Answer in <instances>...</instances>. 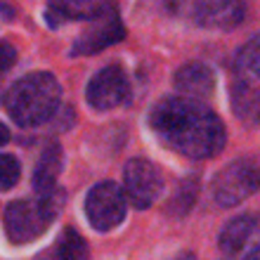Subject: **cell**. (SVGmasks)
<instances>
[{
    "label": "cell",
    "instance_id": "cell-1",
    "mask_svg": "<svg viewBox=\"0 0 260 260\" xmlns=\"http://www.w3.org/2000/svg\"><path fill=\"white\" fill-rule=\"evenodd\" d=\"M149 128L161 142L180 156L206 161L218 156L227 144V128L208 104L171 95L154 104Z\"/></svg>",
    "mask_w": 260,
    "mask_h": 260
},
{
    "label": "cell",
    "instance_id": "cell-2",
    "mask_svg": "<svg viewBox=\"0 0 260 260\" xmlns=\"http://www.w3.org/2000/svg\"><path fill=\"white\" fill-rule=\"evenodd\" d=\"M5 111L19 128L48 123L62 104V83L50 71H31L21 76L3 97Z\"/></svg>",
    "mask_w": 260,
    "mask_h": 260
},
{
    "label": "cell",
    "instance_id": "cell-3",
    "mask_svg": "<svg viewBox=\"0 0 260 260\" xmlns=\"http://www.w3.org/2000/svg\"><path fill=\"white\" fill-rule=\"evenodd\" d=\"M64 201H67V194L64 189H59L48 197L34 194V197H24L7 204L3 213V225H5V237L10 239V244L26 246L38 237H43L59 215Z\"/></svg>",
    "mask_w": 260,
    "mask_h": 260
},
{
    "label": "cell",
    "instance_id": "cell-4",
    "mask_svg": "<svg viewBox=\"0 0 260 260\" xmlns=\"http://www.w3.org/2000/svg\"><path fill=\"white\" fill-rule=\"evenodd\" d=\"M258 36H253L239 48L232 64V111L241 123L251 128L258 123Z\"/></svg>",
    "mask_w": 260,
    "mask_h": 260
},
{
    "label": "cell",
    "instance_id": "cell-5",
    "mask_svg": "<svg viewBox=\"0 0 260 260\" xmlns=\"http://www.w3.org/2000/svg\"><path fill=\"white\" fill-rule=\"evenodd\" d=\"M258 189V164L253 156L234 158L215 173L211 194L220 208H232L244 204Z\"/></svg>",
    "mask_w": 260,
    "mask_h": 260
},
{
    "label": "cell",
    "instance_id": "cell-6",
    "mask_svg": "<svg viewBox=\"0 0 260 260\" xmlns=\"http://www.w3.org/2000/svg\"><path fill=\"white\" fill-rule=\"evenodd\" d=\"M83 208L95 232H114L125 220L128 199L123 194V187H118L111 180H102L88 189Z\"/></svg>",
    "mask_w": 260,
    "mask_h": 260
},
{
    "label": "cell",
    "instance_id": "cell-7",
    "mask_svg": "<svg viewBox=\"0 0 260 260\" xmlns=\"http://www.w3.org/2000/svg\"><path fill=\"white\" fill-rule=\"evenodd\" d=\"M133 97V85H130L128 71L123 64H107L97 71L85 85V102L95 111H111L130 102Z\"/></svg>",
    "mask_w": 260,
    "mask_h": 260
},
{
    "label": "cell",
    "instance_id": "cell-8",
    "mask_svg": "<svg viewBox=\"0 0 260 260\" xmlns=\"http://www.w3.org/2000/svg\"><path fill=\"white\" fill-rule=\"evenodd\" d=\"M164 192V173L149 158H130L123 168V194L133 208L147 211Z\"/></svg>",
    "mask_w": 260,
    "mask_h": 260
},
{
    "label": "cell",
    "instance_id": "cell-9",
    "mask_svg": "<svg viewBox=\"0 0 260 260\" xmlns=\"http://www.w3.org/2000/svg\"><path fill=\"white\" fill-rule=\"evenodd\" d=\"M125 38V26L123 19L118 14V7L111 5V10L107 14H102L100 19L90 21V28H85L78 38L74 41L69 57H92L102 50L116 45Z\"/></svg>",
    "mask_w": 260,
    "mask_h": 260
},
{
    "label": "cell",
    "instance_id": "cell-10",
    "mask_svg": "<svg viewBox=\"0 0 260 260\" xmlns=\"http://www.w3.org/2000/svg\"><path fill=\"white\" fill-rule=\"evenodd\" d=\"M194 24L211 31H232L246 19V7L241 3H194L189 7Z\"/></svg>",
    "mask_w": 260,
    "mask_h": 260
},
{
    "label": "cell",
    "instance_id": "cell-11",
    "mask_svg": "<svg viewBox=\"0 0 260 260\" xmlns=\"http://www.w3.org/2000/svg\"><path fill=\"white\" fill-rule=\"evenodd\" d=\"M114 3H48L43 10V19L48 24V28L57 31V28L74 24V21H95L102 14H107L111 10Z\"/></svg>",
    "mask_w": 260,
    "mask_h": 260
},
{
    "label": "cell",
    "instance_id": "cell-12",
    "mask_svg": "<svg viewBox=\"0 0 260 260\" xmlns=\"http://www.w3.org/2000/svg\"><path fill=\"white\" fill-rule=\"evenodd\" d=\"M173 88L180 92V97L204 102V100H211L215 92V74L204 62H187L175 71Z\"/></svg>",
    "mask_w": 260,
    "mask_h": 260
},
{
    "label": "cell",
    "instance_id": "cell-13",
    "mask_svg": "<svg viewBox=\"0 0 260 260\" xmlns=\"http://www.w3.org/2000/svg\"><path fill=\"white\" fill-rule=\"evenodd\" d=\"M64 171V149L59 142L45 144V149L41 151V156L36 161L34 178H31V187L34 194L48 197V194L59 192V175Z\"/></svg>",
    "mask_w": 260,
    "mask_h": 260
},
{
    "label": "cell",
    "instance_id": "cell-14",
    "mask_svg": "<svg viewBox=\"0 0 260 260\" xmlns=\"http://www.w3.org/2000/svg\"><path fill=\"white\" fill-rule=\"evenodd\" d=\"M258 230V215L255 213H241L237 218H232L230 222H225V227L220 230L218 246L225 255H239L246 248L248 239Z\"/></svg>",
    "mask_w": 260,
    "mask_h": 260
},
{
    "label": "cell",
    "instance_id": "cell-15",
    "mask_svg": "<svg viewBox=\"0 0 260 260\" xmlns=\"http://www.w3.org/2000/svg\"><path fill=\"white\" fill-rule=\"evenodd\" d=\"M90 255V246L76 227H64L55 246L41 253V258H59V260H83Z\"/></svg>",
    "mask_w": 260,
    "mask_h": 260
},
{
    "label": "cell",
    "instance_id": "cell-16",
    "mask_svg": "<svg viewBox=\"0 0 260 260\" xmlns=\"http://www.w3.org/2000/svg\"><path fill=\"white\" fill-rule=\"evenodd\" d=\"M197 192H199V180L197 178H187L182 185L178 187V194L168 201V206H171V213H175V215H187V213L192 211L194 206V199H197Z\"/></svg>",
    "mask_w": 260,
    "mask_h": 260
},
{
    "label": "cell",
    "instance_id": "cell-17",
    "mask_svg": "<svg viewBox=\"0 0 260 260\" xmlns=\"http://www.w3.org/2000/svg\"><path fill=\"white\" fill-rule=\"evenodd\" d=\"M21 180V164L14 154H0V192H10Z\"/></svg>",
    "mask_w": 260,
    "mask_h": 260
},
{
    "label": "cell",
    "instance_id": "cell-18",
    "mask_svg": "<svg viewBox=\"0 0 260 260\" xmlns=\"http://www.w3.org/2000/svg\"><path fill=\"white\" fill-rule=\"evenodd\" d=\"M17 64V48L10 41L0 38V78Z\"/></svg>",
    "mask_w": 260,
    "mask_h": 260
},
{
    "label": "cell",
    "instance_id": "cell-19",
    "mask_svg": "<svg viewBox=\"0 0 260 260\" xmlns=\"http://www.w3.org/2000/svg\"><path fill=\"white\" fill-rule=\"evenodd\" d=\"M0 17H3V21H17V17H19V10L14 5H10V3H0Z\"/></svg>",
    "mask_w": 260,
    "mask_h": 260
},
{
    "label": "cell",
    "instance_id": "cell-20",
    "mask_svg": "<svg viewBox=\"0 0 260 260\" xmlns=\"http://www.w3.org/2000/svg\"><path fill=\"white\" fill-rule=\"evenodd\" d=\"M10 137H12V135H10V128L0 121V147H5V144L10 142Z\"/></svg>",
    "mask_w": 260,
    "mask_h": 260
}]
</instances>
